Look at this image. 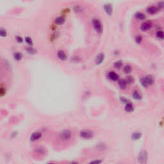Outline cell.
I'll return each instance as SVG.
<instances>
[{"instance_id": "obj_15", "label": "cell", "mask_w": 164, "mask_h": 164, "mask_svg": "<svg viewBox=\"0 0 164 164\" xmlns=\"http://www.w3.org/2000/svg\"><path fill=\"white\" fill-rule=\"evenodd\" d=\"M13 57H14V60H16V61H20V60H22L23 56L22 53H19V52H16V53L14 54Z\"/></svg>"}, {"instance_id": "obj_9", "label": "cell", "mask_w": 164, "mask_h": 164, "mask_svg": "<svg viewBox=\"0 0 164 164\" xmlns=\"http://www.w3.org/2000/svg\"><path fill=\"white\" fill-rule=\"evenodd\" d=\"M57 57L62 61H65V60H67V55L65 53V52L64 51H62V50L58 51V52H57Z\"/></svg>"}, {"instance_id": "obj_27", "label": "cell", "mask_w": 164, "mask_h": 164, "mask_svg": "<svg viewBox=\"0 0 164 164\" xmlns=\"http://www.w3.org/2000/svg\"><path fill=\"white\" fill-rule=\"evenodd\" d=\"M5 94V89L2 86H0V97L3 96Z\"/></svg>"}, {"instance_id": "obj_18", "label": "cell", "mask_w": 164, "mask_h": 164, "mask_svg": "<svg viewBox=\"0 0 164 164\" xmlns=\"http://www.w3.org/2000/svg\"><path fill=\"white\" fill-rule=\"evenodd\" d=\"M135 16V17L137 18V19L142 20H142H144L145 19H146V16L141 12L136 13Z\"/></svg>"}, {"instance_id": "obj_30", "label": "cell", "mask_w": 164, "mask_h": 164, "mask_svg": "<svg viewBox=\"0 0 164 164\" xmlns=\"http://www.w3.org/2000/svg\"><path fill=\"white\" fill-rule=\"evenodd\" d=\"M121 101L122 103H126V104L127 103L129 102L126 99H125L124 97H121Z\"/></svg>"}, {"instance_id": "obj_23", "label": "cell", "mask_w": 164, "mask_h": 164, "mask_svg": "<svg viewBox=\"0 0 164 164\" xmlns=\"http://www.w3.org/2000/svg\"><path fill=\"white\" fill-rule=\"evenodd\" d=\"M156 36L157 37H158L159 39H163L164 37V34L163 31H158V32L156 33Z\"/></svg>"}, {"instance_id": "obj_16", "label": "cell", "mask_w": 164, "mask_h": 164, "mask_svg": "<svg viewBox=\"0 0 164 164\" xmlns=\"http://www.w3.org/2000/svg\"><path fill=\"white\" fill-rule=\"evenodd\" d=\"M119 85L120 86V88L122 89H124L127 86V81L125 79H121L119 81Z\"/></svg>"}, {"instance_id": "obj_14", "label": "cell", "mask_w": 164, "mask_h": 164, "mask_svg": "<svg viewBox=\"0 0 164 164\" xmlns=\"http://www.w3.org/2000/svg\"><path fill=\"white\" fill-rule=\"evenodd\" d=\"M125 110L128 112H132L134 110V107L133 106V104L130 102H128L126 103L125 106Z\"/></svg>"}, {"instance_id": "obj_19", "label": "cell", "mask_w": 164, "mask_h": 164, "mask_svg": "<svg viewBox=\"0 0 164 164\" xmlns=\"http://www.w3.org/2000/svg\"><path fill=\"white\" fill-rule=\"evenodd\" d=\"M132 96L135 99H137V100H140V99H142L141 95L137 91H134V92H133Z\"/></svg>"}, {"instance_id": "obj_11", "label": "cell", "mask_w": 164, "mask_h": 164, "mask_svg": "<svg viewBox=\"0 0 164 164\" xmlns=\"http://www.w3.org/2000/svg\"><path fill=\"white\" fill-rule=\"evenodd\" d=\"M108 78L110 79L112 81H117L119 79V76L117 73L114 72H110L108 74Z\"/></svg>"}, {"instance_id": "obj_3", "label": "cell", "mask_w": 164, "mask_h": 164, "mask_svg": "<svg viewBox=\"0 0 164 164\" xmlns=\"http://www.w3.org/2000/svg\"><path fill=\"white\" fill-rule=\"evenodd\" d=\"M147 160V153L146 151H142L140 152L137 156L138 162L140 164H146Z\"/></svg>"}, {"instance_id": "obj_12", "label": "cell", "mask_w": 164, "mask_h": 164, "mask_svg": "<svg viewBox=\"0 0 164 164\" xmlns=\"http://www.w3.org/2000/svg\"><path fill=\"white\" fill-rule=\"evenodd\" d=\"M158 9H157L156 7L151 6V7H149L147 9V12L149 14L153 15L155 14L156 13L158 12Z\"/></svg>"}, {"instance_id": "obj_33", "label": "cell", "mask_w": 164, "mask_h": 164, "mask_svg": "<svg viewBox=\"0 0 164 164\" xmlns=\"http://www.w3.org/2000/svg\"><path fill=\"white\" fill-rule=\"evenodd\" d=\"M99 163H101V160H94L91 162V164H99Z\"/></svg>"}, {"instance_id": "obj_20", "label": "cell", "mask_w": 164, "mask_h": 164, "mask_svg": "<svg viewBox=\"0 0 164 164\" xmlns=\"http://www.w3.org/2000/svg\"><path fill=\"white\" fill-rule=\"evenodd\" d=\"M7 35V30L3 28H0V37H5Z\"/></svg>"}, {"instance_id": "obj_13", "label": "cell", "mask_w": 164, "mask_h": 164, "mask_svg": "<svg viewBox=\"0 0 164 164\" xmlns=\"http://www.w3.org/2000/svg\"><path fill=\"white\" fill-rule=\"evenodd\" d=\"M65 23V18L64 17H58L55 20V23L57 25H62Z\"/></svg>"}, {"instance_id": "obj_25", "label": "cell", "mask_w": 164, "mask_h": 164, "mask_svg": "<svg viewBox=\"0 0 164 164\" xmlns=\"http://www.w3.org/2000/svg\"><path fill=\"white\" fill-rule=\"evenodd\" d=\"M35 151H37V153L38 154H44V149L42 147H38L35 149Z\"/></svg>"}, {"instance_id": "obj_28", "label": "cell", "mask_w": 164, "mask_h": 164, "mask_svg": "<svg viewBox=\"0 0 164 164\" xmlns=\"http://www.w3.org/2000/svg\"><path fill=\"white\" fill-rule=\"evenodd\" d=\"M16 40L18 43H23V38L20 37V36H16Z\"/></svg>"}, {"instance_id": "obj_29", "label": "cell", "mask_w": 164, "mask_h": 164, "mask_svg": "<svg viewBox=\"0 0 164 164\" xmlns=\"http://www.w3.org/2000/svg\"><path fill=\"white\" fill-rule=\"evenodd\" d=\"M27 50H28V53H35V50H34V48H32V47H30V48H28V49H27Z\"/></svg>"}, {"instance_id": "obj_1", "label": "cell", "mask_w": 164, "mask_h": 164, "mask_svg": "<svg viewBox=\"0 0 164 164\" xmlns=\"http://www.w3.org/2000/svg\"><path fill=\"white\" fill-rule=\"evenodd\" d=\"M58 137L62 141H69L72 137V133L69 129H64L59 133Z\"/></svg>"}, {"instance_id": "obj_24", "label": "cell", "mask_w": 164, "mask_h": 164, "mask_svg": "<svg viewBox=\"0 0 164 164\" xmlns=\"http://www.w3.org/2000/svg\"><path fill=\"white\" fill-rule=\"evenodd\" d=\"M122 62L121 61H117L114 64V66L115 68H117V69H120L121 67H122Z\"/></svg>"}, {"instance_id": "obj_4", "label": "cell", "mask_w": 164, "mask_h": 164, "mask_svg": "<svg viewBox=\"0 0 164 164\" xmlns=\"http://www.w3.org/2000/svg\"><path fill=\"white\" fill-rule=\"evenodd\" d=\"M92 25L95 29V30L97 33L101 34L103 32V26L100 21L98 19H94L92 21Z\"/></svg>"}, {"instance_id": "obj_32", "label": "cell", "mask_w": 164, "mask_h": 164, "mask_svg": "<svg viewBox=\"0 0 164 164\" xmlns=\"http://www.w3.org/2000/svg\"><path fill=\"white\" fill-rule=\"evenodd\" d=\"M133 79H132V78H131V76H129V77H128V81H127V83H132L133 82Z\"/></svg>"}, {"instance_id": "obj_8", "label": "cell", "mask_w": 164, "mask_h": 164, "mask_svg": "<svg viewBox=\"0 0 164 164\" xmlns=\"http://www.w3.org/2000/svg\"><path fill=\"white\" fill-rule=\"evenodd\" d=\"M104 10L108 16H112V12H113V9L110 4H105L104 5Z\"/></svg>"}, {"instance_id": "obj_17", "label": "cell", "mask_w": 164, "mask_h": 164, "mask_svg": "<svg viewBox=\"0 0 164 164\" xmlns=\"http://www.w3.org/2000/svg\"><path fill=\"white\" fill-rule=\"evenodd\" d=\"M142 137V134L140 132H134L131 135V138L133 140H138Z\"/></svg>"}, {"instance_id": "obj_5", "label": "cell", "mask_w": 164, "mask_h": 164, "mask_svg": "<svg viewBox=\"0 0 164 164\" xmlns=\"http://www.w3.org/2000/svg\"><path fill=\"white\" fill-rule=\"evenodd\" d=\"M94 133L92 131L89 130H83L80 132V137L85 139H90L93 137Z\"/></svg>"}, {"instance_id": "obj_2", "label": "cell", "mask_w": 164, "mask_h": 164, "mask_svg": "<svg viewBox=\"0 0 164 164\" xmlns=\"http://www.w3.org/2000/svg\"><path fill=\"white\" fill-rule=\"evenodd\" d=\"M140 82H141L142 85L144 87L147 88V87H148L150 85H151L152 84H153L154 78L151 75H148V76H146L144 78H142L141 80H140Z\"/></svg>"}, {"instance_id": "obj_21", "label": "cell", "mask_w": 164, "mask_h": 164, "mask_svg": "<svg viewBox=\"0 0 164 164\" xmlns=\"http://www.w3.org/2000/svg\"><path fill=\"white\" fill-rule=\"evenodd\" d=\"M131 71V67L130 65H126L125 67H124V72H125L126 74L130 73Z\"/></svg>"}, {"instance_id": "obj_10", "label": "cell", "mask_w": 164, "mask_h": 164, "mask_svg": "<svg viewBox=\"0 0 164 164\" xmlns=\"http://www.w3.org/2000/svg\"><path fill=\"white\" fill-rule=\"evenodd\" d=\"M104 55L103 53H99V55H97L95 58V64L97 65H99L104 61Z\"/></svg>"}, {"instance_id": "obj_6", "label": "cell", "mask_w": 164, "mask_h": 164, "mask_svg": "<svg viewBox=\"0 0 164 164\" xmlns=\"http://www.w3.org/2000/svg\"><path fill=\"white\" fill-rule=\"evenodd\" d=\"M42 137H43L42 133L40 132V131H35V132H34L30 135V139L32 142H35L41 138Z\"/></svg>"}, {"instance_id": "obj_22", "label": "cell", "mask_w": 164, "mask_h": 164, "mask_svg": "<svg viewBox=\"0 0 164 164\" xmlns=\"http://www.w3.org/2000/svg\"><path fill=\"white\" fill-rule=\"evenodd\" d=\"M25 42L28 44L29 46H32L33 45V41L30 37H25Z\"/></svg>"}, {"instance_id": "obj_7", "label": "cell", "mask_w": 164, "mask_h": 164, "mask_svg": "<svg viewBox=\"0 0 164 164\" xmlns=\"http://www.w3.org/2000/svg\"><path fill=\"white\" fill-rule=\"evenodd\" d=\"M152 27V23L150 21H147L142 23L140 26V29L142 31H147V30H150Z\"/></svg>"}, {"instance_id": "obj_31", "label": "cell", "mask_w": 164, "mask_h": 164, "mask_svg": "<svg viewBox=\"0 0 164 164\" xmlns=\"http://www.w3.org/2000/svg\"><path fill=\"white\" fill-rule=\"evenodd\" d=\"M158 7H159V9H162L163 7H164V3H163L162 1L161 2H159L158 3Z\"/></svg>"}, {"instance_id": "obj_26", "label": "cell", "mask_w": 164, "mask_h": 164, "mask_svg": "<svg viewBox=\"0 0 164 164\" xmlns=\"http://www.w3.org/2000/svg\"><path fill=\"white\" fill-rule=\"evenodd\" d=\"M142 38L140 35H137L135 38V41L136 43H138V44H140V43L142 42Z\"/></svg>"}]
</instances>
